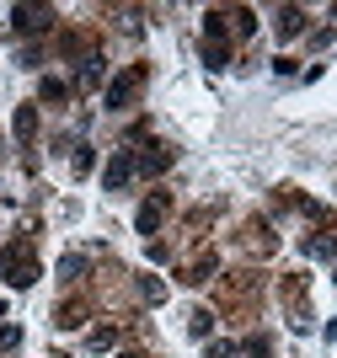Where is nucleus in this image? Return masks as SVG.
Here are the masks:
<instances>
[{
    "instance_id": "f257e3e1",
    "label": "nucleus",
    "mask_w": 337,
    "mask_h": 358,
    "mask_svg": "<svg viewBox=\"0 0 337 358\" xmlns=\"http://www.w3.org/2000/svg\"><path fill=\"white\" fill-rule=\"evenodd\" d=\"M0 278H6L11 289L38 284V257H32L27 246H6V252H0Z\"/></svg>"
},
{
    "instance_id": "f03ea898",
    "label": "nucleus",
    "mask_w": 337,
    "mask_h": 358,
    "mask_svg": "<svg viewBox=\"0 0 337 358\" xmlns=\"http://www.w3.org/2000/svg\"><path fill=\"white\" fill-rule=\"evenodd\" d=\"M139 86H145V64H134V70L113 75V80H107V91H102V107H107V113H123V107L139 96Z\"/></svg>"
},
{
    "instance_id": "7ed1b4c3",
    "label": "nucleus",
    "mask_w": 337,
    "mask_h": 358,
    "mask_svg": "<svg viewBox=\"0 0 337 358\" xmlns=\"http://www.w3.org/2000/svg\"><path fill=\"white\" fill-rule=\"evenodd\" d=\"M129 182H134V150H113L107 166H102V187L107 193H123Z\"/></svg>"
},
{
    "instance_id": "20e7f679",
    "label": "nucleus",
    "mask_w": 337,
    "mask_h": 358,
    "mask_svg": "<svg viewBox=\"0 0 337 358\" xmlns=\"http://www.w3.org/2000/svg\"><path fill=\"white\" fill-rule=\"evenodd\" d=\"M48 22H54L48 6H11V27L16 32H48Z\"/></svg>"
},
{
    "instance_id": "39448f33",
    "label": "nucleus",
    "mask_w": 337,
    "mask_h": 358,
    "mask_svg": "<svg viewBox=\"0 0 337 358\" xmlns=\"http://www.w3.org/2000/svg\"><path fill=\"white\" fill-rule=\"evenodd\" d=\"M161 220H166V198L156 193V198H145V203H139V214H134V230H139V236H156V230H161Z\"/></svg>"
},
{
    "instance_id": "423d86ee",
    "label": "nucleus",
    "mask_w": 337,
    "mask_h": 358,
    "mask_svg": "<svg viewBox=\"0 0 337 358\" xmlns=\"http://www.w3.org/2000/svg\"><path fill=\"white\" fill-rule=\"evenodd\" d=\"M166 166H172V150L150 145L145 155H134V177H156V171H166Z\"/></svg>"
},
{
    "instance_id": "0eeeda50",
    "label": "nucleus",
    "mask_w": 337,
    "mask_h": 358,
    "mask_svg": "<svg viewBox=\"0 0 337 358\" xmlns=\"http://www.w3.org/2000/svg\"><path fill=\"white\" fill-rule=\"evenodd\" d=\"M273 27H279V38H300V32H305V11H300V6H279Z\"/></svg>"
},
{
    "instance_id": "6e6552de",
    "label": "nucleus",
    "mask_w": 337,
    "mask_h": 358,
    "mask_svg": "<svg viewBox=\"0 0 337 358\" xmlns=\"http://www.w3.org/2000/svg\"><path fill=\"white\" fill-rule=\"evenodd\" d=\"M75 86H81V91L102 86V59H97V54H86V59H81V75H75Z\"/></svg>"
},
{
    "instance_id": "1a4fd4ad",
    "label": "nucleus",
    "mask_w": 337,
    "mask_h": 358,
    "mask_svg": "<svg viewBox=\"0 0 337 358\" xmlns=\"http://www.w3.org/2000/svg\"><path fill=\"white\" fill-rule=\"evenodd\" d=\"M204 64H209V70H225V64H231V48H225V38H209V43H204Z\"/></svg>"
},
{
    "instance_id": "9d476101",
    "label": "nucleus",
    "mask_w": 337,
    "mask_h": 358,
    "mask_svg": "<svg viewBox=\"0 0 337 358\" xmlns=\"http://www.w3.org/2000/svg\"><path fill=\"white\" fill-rule=\"evenodd\" d=\"M32 134H38V113L22 107V113H16V139H32Z\"/></svg>"
},
{
    "instance_id": "9b49d317",
    "label": "nucleus",
    "mask_w": 337,
    "mask_h": 358,
    "mask_svg": "<svg viewBox=\"0 0 337 358\" xmlns=\"http://www.w3.org/2000/svg\"><path fill=\"white\" fill-rule=\"evenodd\" d=\"M38 96H43V102H64V96H70V86H64V80H54V75H48L43 86H38Z\"/></svg>"
},
{
    "instance_id": "f8f14e48",
    "label": "nucleus",
    "mask_w": 337,
    "mask_h": 358,
    "mask_svg": "<svg viewBox=\"0 0 337 358\" xmlns=\"http://www.w3.org/2000/svg\"><path fill=\"white\" fill-rule=\"evenodd\" d=\"M209 273H214V252H204V257H198V262H193L188 284H209Z\"/></svg>"
},
{
    "instance_id": "ddd939ff",
    "label": "nucleus",
    "mask_w": 337,
    "mask_h": 358,
    "mask_svg": "<svg viewBox=\"0 0 337 358\" xmlns=\"http://www.w3.org/2000/svg\"><path fill=\"white\" fill-rule=\"evenodd\" d=\"M188 331H193V337H209V331H214V315H209V310H193L188 315Z\"/></svg>"
},
{
    "instance_id": "4468645a",
    "label": "nucleus",
    "mask_w": 337,
    "mask_h": 358,
    "mask_svg": "<svg viewBox=\"0 0 337 358\" xmlns=\"http://www.w3.org/2000/svg\"><path fill=\"white\" fill-rule=\"evenodd\" d=\"M86 343L97 348V353H102V348H118V327H97V331L86 337Z\"/></svg>"
},
{
    "instance_id": "2eb2a0df",
    "label": "nucleus",
    "mask_w": 337,
    "mask_h": 358,
    "mask_svg": "<svg viewBox=\"0 0 337 358\" xmlns=\"http://www.w3.org/2000/svg\"><path fill=\"white\" fill-rule=\"evenodd\" d=\"M231 22H235V32H241V38H252V32H257V16H252L247 6H241V11H231Z\"/></svg>"
},
{
    "instance_id": "dca6fc26",
    "label": "nucleus",
    "mask_w": 337,
    "mask_h": 358,
    "mask_svg": "<svg viewBox=\"0 0 337 358\" xmlns=\"http://www.w3.org/2000/svg\"><path fill=\"white\" fill-rule=\"evenodd\" d=\"M139 294H145L150 305H161V299H166V284H161V278H139Z\"/></svg>"
},
{
    "instance_id": "f3484780",
    "label": "nucleus",
    "mask_w": 337,
    "mask_h": 358,
    "mask_svg": "<svg viewBox=\"0 0 337 358\" xmlns=\"http://www.w3.org/2000/svg\"><path fill=\"white\" fill-rule=\"evenodd\" d=\"M22 348V327H0V353H16Z\"/></svg>"
},
{
    "instance_id": "a211bd4d",
    "label": "nucleus",
    "mask_w": 337,
    "mask_h": 358,
    "mask_svg": "<svg viewBox=\"0 0 337 358\" xmlns=\"http://www.w3.org/2000/svg\"><path fill=\"white\" fill-rule=\"evenodd\" d=\"M70 166H75V177H86V171H91V145H75Z\"/></svg>"
},
{
    "instance_id": "6ab92c4d",
    "label": "nucleus",
    "mask_w": 337,
    "mask_h": 358,
    "mask_svg": "<svg viewBox=\"0 0 337 358\" xmlns=\"http://www.w3.org/2000/svg\"><path fill=\"white\" fill-rule=\"evenodd\" d=\"M59 273H64V278H81V273H86V257H64V262H59Z\"/></svg>"
},
{
    "instance_id": "aec40b11",
    "label": "nucleus",
    "mask_w": 337,
    "mask_h": 358,
    "mask_svg": "<svg viewBox=\"0 0 337 358\" xmlns=\"http://www.w3.org/2000/svg\"><path fill=\"white\" fill-rule=\"evenodd\" d=\"M209 358H241V343H209Z\"/></svg>"
},
{
    "instance_id": "412c9836",
    "label": "nucleus",
    "mask_w": 337,
    "mask_h": 358,
    "mask_svg": "<svg viewBox=\"0 0 337 358\" xmlns=\"http://www.w3.org/2000/svg\"><path fill=\"white\" fill-rule=\"evenodd\" d=\"M118 358H145V353H118Z\"/></svg>"
}]
</instances>
